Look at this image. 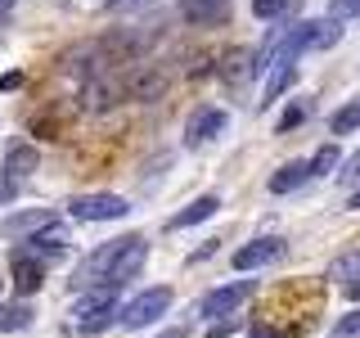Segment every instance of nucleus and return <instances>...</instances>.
<instances>
[{
  "label": "nucleus",
  "mask_w": 360,
  "mask_h": 338,
  "mask_svg": "<svg viewBox=\"0 0 360 338\" xmlns=\"http://www.w3.org/2000/svg\"><path fill=\"white\" fill-rule=\"evenodd\" d=\"M234 330H239L234 320H221V325H212V338H225V334H234Z\"/></svg>",
  "instance_id": "nucleus-31"
},
{
  "label": "nucleus",
  "mask_w": 360,
  "mask_h": 338,
  "mask_svg": "<svg viewBox=\"0 0 360 338\" xmlns=\"http://www.w3.org/2000/svg\"><path fill=\"white\" fill-rule=\"evenodd\" d=\"M329 18H360V0H333L329 5Z\"/></svg>",
  "instance_id": "nucleus-26"
},
{
  "label": "nucleus",
  "mask_w": 360,
  "mask_h": 338,
  "mask_svg": "<svg viewBox=\"0 0 360 338\" xmlns=\"http://www.w3.org/2000/svg\"><path fill=\"white\" fill-rule=\"evenodd\" d=\"M22 86V73H5L0 77V90H18Z\"/></svg>",
  "instance_id": "nucleus-30"
},
{
  "label": "nucleus",
  "mask_w": 360,
  "mask_h": 338,
  "mask_svg": "<svg viewBox=\"0 0 360 338\" xmlns=\"http://www.w3.org/2000/svg\"><path fill=\"white\" fill-rule=\"evenodd\" d=\"M288 5H292V0H252V14L270 23V18H284Z\"/></svg>",
  "instance_id": "nucleus-23"
},
{
  "label": "nucleus",
  "mask_w": 360,
  "mask_h": 338,
  "mask_svg": "<svg viewBox=\"0 0 360 338\" xmlns=\"http://www.w3.org/2000/svg\"><path fill=\"white\" fill-rule=\"evenodd\" d=\"M221 73H225V82H248V77L257 73V59L248 50H234V54H225V68H221Z\"/></svg>",
  "instance_id": "nucleus-21"
},
{
  "label": "nucleus",
  "mask_w": 360,
  "mask_h": 338,
  "mask_svg": "<svg viewBox=\"0 0 360 338\" xmlns=\"http://www.w3.org/2000/svg\"><path fill=\"white\" fill-rule=\"evenodd\" d=\"M112 302H117V284H95V289H86L82 298H77V307H72V325H77L82 334H104L108 325H117Z\"/></svg>",
  "instance_id": "nucleus-3"
},
{
  "label": "nucleus",
  "mask_w": 360,
  "mask_h": 338,
  "mask_svg": "<svg viewBox=\"0 0 360 338\" xmlns=\"http://www.w3.org/2000/svg\"><path fill=\"white\" fill-rule=\"evenodd\" d=\"M144 257H149V244H144V234H127V239H108V244H99L95 253H90L86 262L77 266V275H72V289L122 284V280H131L135 270L144 266Z\"/></svg>",
  "instance_id": "nucleus-1"
},
{
  "label": "nucleus",
  "mask_w": 360,
  "mask_h": 338,
  "mask_svg": "<svg viewBox=\"0 0 360 338\" xmlns=\"http://www.w3.org/2000/svg\"><path fill=\"white\" fill-rule=\"evenodd\" d=\"M9 199H14V180L0 176V203H9Z\"/></svg>",
  "instance_id": "nucleus-32"
},
{
  "label": "nucleus",
  "mask_w": 360,
  "mask_h": 338,
  "mask_svg": "<svg viewBox=\"0 0 360 338\" xmlns=\"http://www.w3.org/2000/svg\"><path fill=\"white\" fill-rule=\"evenodd\" d=\"M307 167H311V176H329L333 167H338V144H324V149L315 154V158H311Z\"/></svg>",
  "instance_id": "nucleus-22"
},
{
  "label": "nucleus",
  "mask_w": 360,
  "mask_h": 338,
  "mask_svg": "<svg viewBox=\"0 0 360 338\" xmlns=\"http://www.w3.org/2000/svg\"><path fill=\"white\" fill-rule=\"evenodd\" d=\"M167 307H172V289H144V293H135L127 307L117 311V325H122V330H144V325L162 320Z\"/></svg>",
  "instance_id": "nucleus-4"
},
{
  "label": "nucleus",
  "mask_w": 360,
  "mask_h": 338,
  "mask_svg": "<svg viewBox=\"0 0 360 338\" xmlns=\"http://www.w3.org/2000/svg\"><path fill=\"white\" fill-rule=\"evenodd\" d=\"M180 18L194 23V27H212V23H225L230 14V0H176Z\"/></svg>",
  "instance_id": "nucleus-11"
},
{
  "label": "nucleus",
  "mask_w": 360,
  "mask_h": 338,
  "mask_svg": "<svg viewBox=\"0 0 360 338\" xmlns=\"http://www.w3.org/2000/svg\"><path fill=\"white\" fill-rule=\"evenodd\" d=\"M158 338H185V330L176 325V330H167V334H158Z\"/></svg>",
  "instance_id": "nucleus-35"
},
{
  "label": "nucleus",
  "mask_w": 360,
  "mask_h": 338,
  "mask_svg": "<svg viewBox=\"0 0 360 338\" xmlns=\"http://www.w3.org/2000/svg\"><path fill=\"white\" fill-rule=\"evenodd\" d=\"M252 338H284V334H275V330H266V325H257V330H252Z\"/></svg>",
  "instance_id": "nucleus-33"
},
{
  "label": "nucleus",
  "mask_w": 360,
  "mask_h": 338,
  "mask_svg": "<svg viewBox=\"0 0 360 338\" xmlns=\"http://www.w3.org/2000/svg\"><path fill=\"white\" fill-rule=\"evenodd\" d=\"M302 118H307V104H292V108L284 113V118H279V131H292V127H297Z\"/></svg>",
  "instance_id": "nucleus-28"
},
{
  "label": "nucleus",
  "mask_w": 360,
  "mask_h": 338,
  "mask_svg": "<svg viewBox=\"0 0 360 338\" xmlns=\"http://www.w3.org/2000/svg\"><path fill=\"white\" fill-rule=\"evenodd\" d=\"M131 203L122 194H72L68 199V217L72 221H122Z\"/></svg>",
  "instance_id": "nucleus-5"
},
{
  "label": "nucleus",
  "mask_w": 360,
  "mask_h": 338,
  "mask_svg": "<svg viewBox=\"0 0 360 338\" xmlns=\"http://www.w3.org/2000/svg\"><path fill=\"white\" fill-rule=\"evenodd\" d=\"M9 9H14V0H0V18H5V14H9Z\"/></svg>",
  "instance_id": "nucleus-36"
},
{
  "label": "nucleus",
  "mask_w": 360,
  "mask_h": 338,
  "mask_svg": "<svg viewBox=\"0 0 360 338\" xmlns=\"http://www.w3.org/2000/svg\"><path fill=\"white\" fill-rule=\"evenodd\" d=\"M217 212H221V199H217V194H202V199H194V203H189L185 212H176V217L167 221V225H172V230H185V225H198V221L217 217Z\"/></svg>",
  "instance_id": "nucleus-13"
},
{
  "label": "nucleus",
  "mask_w": 360,
  "mask_h": 338,
  "mask_svg": "<svg viewBox=\"0 0 360 338\" xmlns=\"http://www.w3.org/2000/svg\"><path fill=\"white\" fill-rule=\"evenodd\" d=\"M225 131V113L221 108H194L189 113V122H185V144L189 149H198V144H207V140H217V135Z\"/></svg>",
  "instance_id": "nucleus-8"
},
{
  "label": "nucleus",
  "mask_w": 360,
  "mask_h": 338,
  "mask_svg": "<svg viewBox=\"0 0 360 338\" xmlns=\"http://www.w3.org/2000/svg\"><path fill=\"white\" fill-rule=\"evenodd\" d=\"M338 37H342V27H338L333 18H302V23H292V27H279L275 37H270V45L262 54H252V59H257V68H266V63L288 68L307 50H329V45H338Z\"/></svg>",
  "instance_id": "nucleus-2"
},
{
  "label": "nucleus",
  "mask_w": 360,
  "mask_h": 338,
  "mask_svg": "<svg viewBox=\"0 0 360 338\" xmlns=\"http://www.w3.org/2000/svg\"><path fill=\"white\" fill-rule=\"evenodd\" d=\"M32 330V307L27 302H0V334H22Z\"/></svg>",
  "instance_id": "nucleus-16"
},
{
  "label": "nucleus",
  "mask_w": 360,
  "mask_h": 338,
  "mask_svg": "<svg viewBox=\"0 0 360 338\" xmlns=\"http://www.w3.org/2000/svg\"><path fill=\"white\" fill-rule=\"evenodd\" d=\"M68 248H72V234H68V225H45V230H37L32 239H22V257H41V262H59V257H68Z\"/></svg>",
  "instance_id": "nucleus-6"
},
{
  "label": "nucleus",
  "mask_w": 360,
  "mask_h": 338,
  "mask_svg": "<svg viewBox=\"0 0 360 338\" xmlns=\"http://www.w3.org/2000/svg\"><path fill=\"white\" fill-rule=\"evenodd\" d=\"M252 293V284L248 280H234V284H221V289H212V293H202V302H198V315H230V311H239V302Z\"/></svg>",
  "instance_id": "nucleus-7"
},
{
  "label": "nucleus",
  "mask_w": 360,
  "mask_h": 338,
  "mask_svg": "<svg viewBox=\"0 0 360 338\" xmlns=\"http://www.w3.org/2000/svg\"><path fill=\"white\" fill-rule=\"evenodd\" d=\"M37 163H41V154L32 149V144H14V149L5 154V176H9V180H18V176L37 172Z\"/></svg>",
  "instance_id": "nucleus-15"
},
{
  "label": "nucleus",
  "mask_w": 360,
  "mask_h": 338,
  "mask_svg": "<svg viewBox=\"0 0 360 338\" xmlns=\"http://www.w3.org/2000/svg\"><path fill=\"white\" fill-rule=\"evenodd\" d=\"M292 77H297V73H292V63H288V68H279V73H270V82H266V99L284 95V90L292 86Z\"/></svg>",
  "instance_id": "nucleus-24"
},
{
  "label": "nucleus",
  "mask_w": 360,
  "mask_h": 338,
  "mask_svg": "<svg viewBox=\"0 0 360 338\" xmlns=\"http://www.w3.org/2000/svg\"><path fill=\"white\" fill-rule=\"evenodd\" d=\"M329 275H333V280H338V284H342L347 293H352V298H360V253H347V257H338Z\"/></svg>",
  "instance_id": "nucleus-18"
},
{
  "label": "nucleus",
  "mask_w": 360,
  "mask_h": 338,
  "mask_svg": "<svg viewBox=\"0 0 360 338\" xmlns=\"http://www.w3.org/2000/svg\"><path fill=\"white\" fill-rule=\"evenodd\" d=\"M149 5V0H104V9H112V14H122V9H140Z\"/></svg>",
  "instance_id": "nucleus-29"
},
{
  "label": "nucleus",
  "mask_w": 360,
  "mask_h": 338,
  "mask_svg": "<svg viewBox=\"0 0 360 338\" xmlns=\"http://www.w3.org/2000/svg\"><path fill=\"white\" fill-rule=\"evenodd\" d=\"M329 131H333V135H352V131H360V95L347 99V104L333 113V118H329Z\"/></svg>",
  "instance_id": "nucleus-20"
},
{
  "label": "nucleus",
  "mask_w": 360,
  "mask_h": 338,
  "mask_svg": "<svg viewBox=\"0 0 360 338\" xmlns=\"http://www.w3.org/2000/svg\"><path fill=\"white\" fill-rule=\"evenodd\" d=\"M347 208H352V212H360V189H356L352 199H347Z\"/></svg>",
  "instance_id": "nucleus-34"
},
{
  "label": "nucleus",
  "mask_w": 360,
  "mask_h": 338,
  "mask_svg": "<svg viewBox=\"0 0 360 338\" xmlns=\"http://www.w3.org/2000/svg\"><path fill=\"white\" fill-rule=\"evenodd\" d=\"M329 338H360V311H352V315H342V320L329 330Z\"/></svg>",
  "instance_id": "nucleus-25"
},
{
  "label": "nucleus",
  "mask_w": 360,
  "mask_h": 338,
  "mask_svg": "<svg viewBox=\"0 0 360 338\" xmlns=\"http://www.w3.org/2000/svg\"><path fill=\"white\" fill-rule=\"evenodd\" d=\"M288 248H284V239H252V244H243L239 253L230 257L234 262V270H257V266H270V262H279V257H284Z\"/></svg>",
  "instance_id": "nucleus-9"
},
{
  "label": "nucleus",
  "mask_w": 360,
  "mask_h": 338,
  "mask_svg": "<svg viewBox=\"0 0 360 338\" xmlns=\"http://www.w3.org/2000/svg\"><path fill=\"white\" fill-rule=\"evenodd\" d=\"M59 221V212L54 208H27V212H14V217H5V225H0V230L9 234V239H32V234L37 230H45V225H54Z\"/></svg>",
  "instance_id": "nucleus-10"
},
{
  "label": "nucleus",
  "mask_w": 360,
  "mask_h": 338,
  "mask_svg": "<svg viewBox=\"0 0 360 338\" xmlns=\"http://www.w3.org/2000/svg\"><path fill=\"white\" fill-rule=\"evenodd\" d=\"M82 99H86V108H108V104H117L122 99V86H112V82H86V90H82Z\"/></svg>",
  "instance_id": "nucleus-19"
},
{
  "label": "nucleus",
  "mask_w": 360,
  "mask_h": 338,
  "mask_svg": "<svg viewBox=\"0 0 360 338\" xmlns=\"http://www.w3.org/2000/svg\"><path fill=\"white\" fill-rule=\"evenodd\" d=\"M162 90H167V77L153 73V68H140V73L122 86V95H127V99H158Z\"/></svg>",
  "instance_id": "nucleus-12"
},
{
  "label": "nucleus",
  "mask_w": 360,
  "mask_h": 338,
  "mask_svg": "<svg viewBox=\"0 0 360 338\" xmlns=\"http://www.w3.org/2000/svg\"><path fill=\"white\" fill-rule=\"evenodd\" d=\"M342 180H347V185H356V189H360V149H356V154H352V158L342 163Z\"/></svg>",
  "instance_id": "nucleus-27"
},
{
  "label": "nucleus",
  "mask_w": 360,
  "mask_h": 338,
  "mask_svg": "<svg viewBox=\"0 0 360 338\" xmlns=\"http://www.w3.org/2000/svg\"><path fill=\"white\" fill-rule=\"evenodd\" d=\"M45 284V275H41V266H37V257H14V289L18 293H37Z\"/></svg>",
  "instance_id": "nucleus-17"
},
{
  "label": "nucleus",
  "mask_w": 360,
  "mask_h": 338,
  "mask_svg": "<svg viewBox=\"0 0 360 338\" xmlns=\"http://www.w3.org/2000/svg\"><path fill=\"white\" fill-rule=\"evenodd\" d=\"M307 180H311L307 163H284L275 176H270V194H292V189H302Z\"/></svg>",
  "instance_id": "nucleus-14"
}]
</instances>
